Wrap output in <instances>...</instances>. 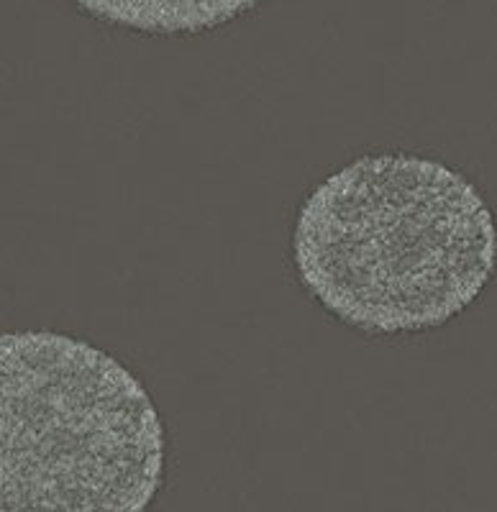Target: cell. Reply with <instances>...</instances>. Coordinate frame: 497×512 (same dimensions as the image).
Listing matches in <instances>:
<instances>
[{"label":"cell","instance_id":"6da1fadb","mask_svg":"<svg viewBox=\"0 0 497 512\" xmlns=\"http://www.w3.org/2000/svg\"><path fill=\"white\" fill-rule=\"evenodd\" d=\"M293 264L303 290L351 331H433L472 308L495 277L497 221L459 169L369 154L305 195Z\"/></svg>","mask_w":497,"mask_h":512},{"label":"cell","instance_id":"7a4b0ae2","mask_svg":"<svg viewBox=\"0 0 497 512\" xmlns=\"http://www.w3.org/2000/svg\"><path fill=\"white\" fill-rule=\"evenodd\" d=\"M167 433L116 356L57 331L0 333V510L139 512Z\"/></svg>","mask_w":497,"mask_h":512},{"label":"cell","instance_id":"3957f363","mask_svg":"<svg viewBox=\"0 0 497 512\" xmlns=\"http://www.w3.org/2000/svg\"><path fill=\"white\" fill-rule=\"evenodd\" d=\"M82 13L152 36H195L246 16L264 0H72Z\"/></svg>","mask_w":497,"mask_h":512}]
</instances>
